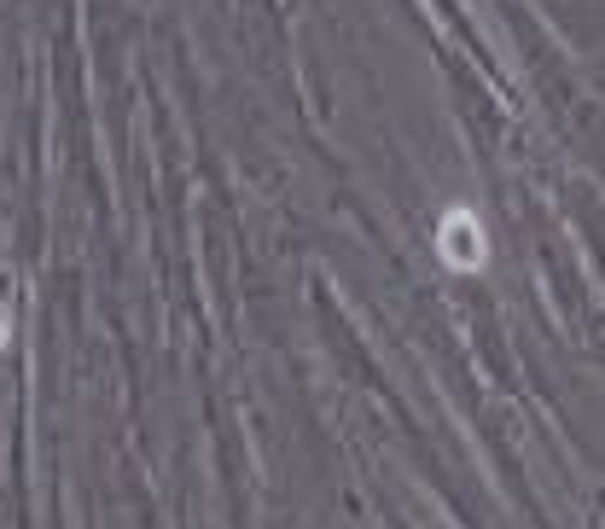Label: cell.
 <instances>
[{"label": "cell", "mask_w": 605, "mask_h": 529, "mask_svg": "<svg viewBox=\"0 0 605 529\" xmlns=\"http://www.w3.org/2000/svg\"><path fill=\"white\" fill-rule=\"evenodd\" d=\"M449 256H454V268H477L483 262V239L472 228V216H449Z\"/></svg>", "instance_id": "cell-1"}]
</instances>
